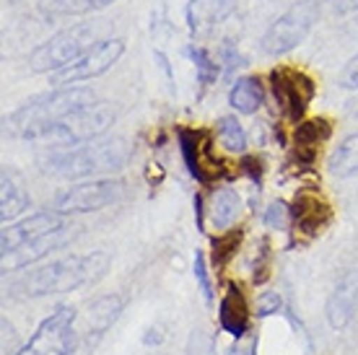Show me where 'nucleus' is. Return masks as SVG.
Listing matches in <instances>:
<instances>
[{"mask_svg":"<svg viewBox=\"0 0 358 355\" xmlns=\"http://www.w3.org/2000/svg\"><path fill=\"white\" fill-rule=\"evenodd\" d=\"M109 254L91 252V254H73V257L52 259L18 275L10 283V294L21 298H42L52 294H71L83 285H94L107 275Z\"/></svg>","mask_w":358,"mask_h":355,"instance_id":"obj_1","label":"nucleus"},{"mask_svg":"<svg viewBox=\"0 0 358 355\" xmlns=\"http://www.w3.org/2000/svg\"><path fill=\"white\" fill-rule=\"evenodd\" d=\"M99 99L91 89H78V86H65V89H55L47 94L24 101L13 115L6 119L8 133L18 140L29 143H45L47 133L55 124H60L71 115L81 112V109L96 104Z\"/></svg>","mask_w":358,"mask_h":355,"instance_id":"obj_2","label":"nucleus"},{"mask_svg":"<svg viewBox=\"0 0 358 355\" xmlns=\"http://www.w3.org/2000/svg\"><path fill=\"white\" fill-rule=\"evenodd\" d=\"M130 161V145L122 138L89 140L78 148H55L39 159V171L57 179H89L96 174H112L125 169Z\"/></svg>","mask_w":358,"mask_h":355,"instance_id":"obj_3","label":"nucleus"},{"mask_svg":"<svg viewBox=\"0 0 358 355\" xmlns=\"http://www.w3.org/2000/svg\"><path fill=\"white\" fill-rule=\"evenodd\" d=\"M320 13H322V8H320L317 0H299V3H294L262 34L260 39L262 52L278 57V55H286L291 50H296L309 36L314 24L320 21Z\"/></svg>","mask_w":358,"mask_h":355,"instance_id":"obj_4","label":"nucleus"},{"mask_svg":"<svg viewBox=\"0 0 358 355\" xmlns=\"http://www.w3.org/2000/svg\"><path fill=\"white\" fill-rule=\"evenodd\" d=\"M94 42V27L89 24H76L63 31L50 36L47 42L31 50L29 55V68L34 73H57L76 62L83 52H89Z\"/></svg>","mask_w":358,"mask_h":355,"instance_id":"obj_5","label":"nucleus"},{"mask_svg":"<svg viewBox=\"0 0 358 355\" xmlns=\"http://www.w3.org/2000/svg\"><path fill=\"white\" fill-rule=\"evenodd\" d=\"M78 314L71 306H57V309L39 321L34 335L16 355H73L78 342V329H76Z\"/></svg>","mask_w":358,"mask_h":355,"instance_id":"obj_6","label":"nucleus"},{"mask_svg":"<svg viewBox=\"0 0 358 355\" xmlns=\"http://www.w3.org/2000/svg\"><path fill=\"white\" fill-rule=\"evenodd\" d=\"M125 197V184L120 179H91L63 189L55 197V210L60 213H96Z\"/></svg>","mask_w":358,"mask_h":355,"instance_id":"obj_7","label":"nucleus"},{"mask_svg":"<svg viewBox=\"0 0 358 355\" xmlns=\"http://www.w3.org/2000/svg\"><path fill=\"white\" fill-rule=\"evenodd\" d=\"M270 89H273L280 112L296 124L301 122L306 107L312 104L314 94H317L314 80L304 71L291 68V65H280V68L270 71Z\"/></svg>","mask_w":358,"mask_h":355,"instance_id":"obj_8","label":"nucleus"},{"mask_svg":"<svg viewBox=\"0 0 358 355\" xmlns=\"http://www.w3.org/2000/svg\"><path fill=\"white\" fill-rule=\"evenodd\" d=\"M125 52V42L122 39H101L91 47L89 52H83L76 62H71L68 68L57 71L50 75V83L55 89H65V86H73V83H81V80L99 78L115 65Z\"/></svg>","mask_w":358,"mask_h":355,"instance_id":"obj_9","label":"nucleus"},{"mask_svg":"<svg viewBox=\"0 0 358 355\" xmlns=\"http://www.w3.org/2000/svg\"><path fill=\"white\" fill-rule=\"evenodd\" d=\"M63 226H68V223H65V213H60V210H42V213L29 215L24 221L6 223L3 236H0V249H3V254H6V252H13V249H18L21 244L42 239V236L57 231V229H63Z\"/></svg>","mask_w":358,"mask_h":355,"instance_id":"obj_10","label":"nucleus"},{"mask_svg":"<svg viewBox=\"0 0 358 355\" xmlns=\"http://www.w3.org/2000/svg\"><path fill=\"white\" fill-rule=\"evenodd\" d=\"M76 233H78L76 231V226H63V229H57V231L42 236V239L21 244L18 249L3 254V270L10 273V270H21V267H27V265H34V262H39V259L50 257V254L57 252V249L68 247V244L76 239Z\"/></svg>","mask_w":358,"mask_h":355,"instance_id":"obj_11","label":"nucleus"},{"mask_svg":"<svg viewBox=\"0 0 358 355\" xmlns=\"http://www.w3.org/2000/svg\"><path fill=\"white\" fill-rule=\"evenodd\" d=\"M358 311V270H348L338 280L335 291L327 298V324L332 329H345Z\"/></svg>","mask_w":358,"mask_h":355,"instance_id":"obj_12","label":"nucleus"},{"mask_svg":"<svg viewBox=\"0 0 358 355\" xmlns=\"http://www.w3.org/2000/svg\"><path fill=\"white\" fill-rule=\"evenodd\" d=\"M179 148H182V159H185V166H187L189 174H192L200 184H208V182L213 179V174H210L206 166V164H213L208 135L197 133V130H189V127H182V130H179Z\"/></svg>","mask_w":358,"mask_h":355,"instance_id":"obj_13","label":"nucleus"},{"mask_svg":"<svg viewBox=\"0 0 358 355\" xmlns=\"http://www.w3.org/2000/svg\"><path fill=\"white\" fill-rule=\"evenodd\" d=\"M125 309V301L120 296H99L91 301L83 314V332H86V345H96V340L107 332Z\"/></svg>","mask_w":358,"mask_h":355,"instance_id":"obj_14","label":"nucleus"},{"mask_svg":"<svg viewBox=\"0 0 358 355\" xmlns=\"http://www.w3.org/2000/svg\"><path fill=\"white\" fill-rule=\"evenodd\" d=\"M291 215H294V223L299 233H304V236H320V233L330 226L332 221V210L330 205L320 200L317 195H296V203L291 208Z\"/></svg>","mask_w":358,"mask_h":355,"instance_id":"obj_15","label":"nucleus"},{"mask_svg":"<svg viewBox=\"0 0 358 355\" xmlns=\"http://www.w3.org/2000/svg\"><path fill=\"white\" fill-rule=\"evenodd\" d=\"M236 8V0H189L185 8V21L192 34L224 24Z\"/></svg>","mask_w":358,"mask_h":355,"instance_id":"obj_16","label":"nucleus"},{"mask_svg":"<svg viewBox=\"0 0 358 355\" xmlns=\"http://www.w3.org/2000/svg\"><path fill=\"white\" fill-rule=\"evenodd\" d=\"M218 321L224 332H229L231 338H242L247 327H250V306H247V298H244L242 288L239 285L229 283L226 288V296L221 298V309H218Z\"/></svg>","mask_w":358,"mask_h":355,"instance_id":"obj_17","label":"nucleus"},{"mask_svg":"<svg viewBox=\"0 0 358 355\" xmlns=\"http://www.w3.org/2000/svg\"><path fill=\"white\" fill-rule=\"evenodd\" d=\"M239 213H242V197L236 195L231 187L215 189L210 197V208H208V218L213 223V229H218V231L231 229Z\"/></svg>","mask_w":358,"mask_h":355,"instance_id":"obj_18","label":"nucleus"},{"mask_svg":"<svg viewBox=\"0 0 358 355\" xmlns=\"http://www.w3.org/2000/svg\"><path fill=\"white\" fill-rule=\"evenodd\" d=\"M115 0H36V10L45 18H71V16H89L96 10L112 6Z\"/></svg>","mask_w":358,"mask_h":355,"instance_id":"obj_19","label":"nucleus"},{"mask_svg":"<svg viewBox=\"0 0 358 355\" xmlns=\"http://www.w3.org/2000/svg\"><path fill=\"white\" fill-rule=\"evenodd\" d=\"M262 101H265V89L260 78H252V75L239 78L229 91V104L239 115H255L262 107Z\"/></svg>","mask_w":358,"mask_h":355,"instance_id":"obj_20","label":"nucleus"},{"mask_svg":"<svg viewBox=\"0 0 358 355\" xmlns=\"http://www.w3.org/2000/svg\"><path fill=\"white\" fill-rule=\"evenodd\" d=\"M29 205H31V197L24 187L18 184L16 174L3 169V195H0V218H3V223L18 218Z\"/></svg>","mask_w":358,"mask_h":355,"instance_id":"obj_21","label":"nucleus"},{"mask_svg":"<svg viewBox=\"0 0 358 355\" xmlns=\"http://www.w3.org/2000/svg\"><path fill=\"white\" fill-rule=\"evenodd\" d=\"M327 169H330L332 177H338V179L356 177L358 174V135H348V138L330 153Z\"/></svg>","mask_w":358,"mask_h":355,"instance_id":"obj_22","label":"nucleus"},{"mask_svg":"<svg viewBox=\"0 0 358 355\" xmlns=\"http://www.w3.org/2000/svg\"><path fill=\"white\" fill-rule=\"evenodd\" d=\"M332 135V122L327 117H314L306 122H299L294 130L296 148H314L320 151V143H324Z\"/></svg>","mask_w":358,"mask_h":355,"instance_id":"obj_23","label":"nucleus"},{"mask_svg":"<svg viewBox=\"0 0 358 355\" xmlns=\"http://www.w3.org/2000/svg\"><path fill=\"white\" fill-rule=\"evenodd\" d=\"M215 133H218V143H221L229 153L247 151V133H244L242 122H239L236 117H221V119L215 122Z\"/></svg>","mask_w":358,"mask_h":355,"instance_id":"obj_24","label":"nucleus"},{"mask_svg":"<svg viewBox=\"0 0 358 355\" xmlns=\"http://www.w3.org/2000/svg\"><path fill=\"white\" fill-rule=\"evenodd\" d=\"M242 239H244L242 229H226V231L218 233L213 239V265L215 267L229 265V259L242 247Z\"/></svg>","mask_w":358,"mask_h":355,"instance_id":"obj_25","label":"nucleus"},{"mask_svg":"<svg viewBox=\"0 0 358 355\" xmlns=\"http://www.w3.org/2000/svg\"><path fill=\"white\" fill-rule=\"evenodd\" d=\"M185 52H187V57L192 60V65H195L197 80H200L203 86H210V83H215V78L221 75V68H218V62L210 57V52H208V50H203V47H195V45H189Z\"/></svg>","mask_w":358,"mask_h":355,"instance_id":"obj_26","label":"nucleus"},{"mask_svg":"<svg viewBox=\"0 0 358 355\" xmlns=\"http://www.w3.org/2000/svg\"><path fill=\"white\" fill-rule=\"evenodd\" d=\"M221 60H224L226 78H234V73L247 65V60L242 57V52L236 50V42H231V39H224V45H221Z\"/></svg>","mask_w":358,"mask_h":355,"instance_id":"obj_27","label":"nucleus"},{"mask_svg":"<svg viewBox=\"0 0 358 355\" xmlns=\"http://www.w3.org/2000/svg\"><path fill=\"white\" fill-rule=\"evenodd\" d=\"M294 221V215H291V208L286 203H273L265 210V226L268 229H288V223Z\"/></svg>","mask_w":358,"mask_h":355,"instance_id":"obj_28","label":"nucleus"},{"mask_svg":"<svg viewBox=\"0 0 358 355\" xmlns=\"http://www.w3.org/2000/svg\"><path fill=\"white\" fill-rule=\"evenodd\" d=\"M270 277V241L262 239L257 249V259H255V283H265Z\"/></svg>","mask_w":358,"mask_h":355,"instance_id":"obj_29","label":"nucleus"},{"mask_svg":"<svg viewBox=\"0 0 358 355\" xmlns=\"http://www.w3.org/2000/svg\"><path fill=\"white\" fill-rule=\"evenodd\" d=\"M195 277L200 283V291L206 296V301H213V285H210V277H208V267H206V254L203 252H195Z\"/></svg>","mask_w":358,"mask_h":355,"instance_id":"obj_30","label":"nucleus"},{"mask_svg":"<svg viewBox=\"0 0 358 355\" xmlns=\"http://www.w3.org/2000/svg\"><path fill=\"white\" fill-rule=\"evenodd\" d=\"M338 83H341V89H345V91H356L358 89V52L353 55L348 62H345V68L341 71V78H338Z\"/></svg>","mask_w":358,"mask_h":355,"instance_id":"obj_31","label":"nucleus"},{"mask_svg":"<svg viewBox=\"0 0 358 355\" xmlns=\"http://www.w3.org/2000/svg\"><path fill=\"white\" fill-rule=\"evenodd\" d=\"M239 171H242L244 177H250L255 184H260L265 166H262V159H257V156H244L242 164H239Z\"/></svg>","mask_w":358,"mask_h":355,"instance_id":"obj_32","label":"nucleus"},{"mask_svg":"<svg viewBox=\"0 0 358 355\" xmlns=\"http://www.w3.org/2000/svg\"><path fill=\"white\" fill-rule=\"evenodd\" d=\"M280 309H283V298L275 291L262 294L260 301H257V317H270V314H278Z\"/></svg>","mask_w":358,"mask_h":355,"instance_id":"obj_33","label":"nucleus"},{"mask_svg":"<svg viewBox=\"0 0 358 355\" xmlns=\"http://www.w3.org/2000/svg\"><path fill=\"white\" fill-rule=\"evenodd\" d=\"M187 355H213V340L206 338L203 332H195V335L189 338Z\"/></svg>","mask_w":358,"mask_h":355,"instance_id":"obj_34","label":"nucleus"},{"mask_svg":"<svg viewBox=\"0 0 358 355\" xmlns=\"http://www.w3.org/2000/svg\"><path fill=\"white\" fill-rule=\"evenodd\" d=\"M332 10L341 13V16H345V13H356L358 0H332Z\"/></svg>","mask_w":358,"mask_h":355,"instance_id":"obj_35","label":"nucleus"},{"mask_svg":"<svg viewBox=\"0 0 358 355\" xmlns=\"http://www.w3.org/2000/svg\"><path fill=\"white\" fill-rule=\"evenodd\" d=\"M356 119H358V107H356Z\"/></svg>","mask_w":358,"mask_h":355,"instance_id":"obj_36","label":"nucleus"}]
</instances>
